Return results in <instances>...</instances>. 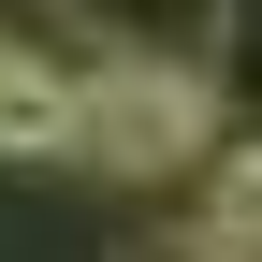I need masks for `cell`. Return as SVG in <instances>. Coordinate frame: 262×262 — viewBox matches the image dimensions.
Returning a JSON list of instances; mask_svg holds the SVG:
<instances>
[{
  "label": "cell",
  "mask_w": 262,
  "mask_h": 262,
  "mask_svg": "<svg viewBox=\"0 0 262 262\" xmlns=\"http://www.w3.org/2000/svg\"><path fill=\"white\" fill-rule=\"evenodd\" d=\"M204 102H219V131H262V0H219V44H204Z\"/></svg>",
  "instance_id": "obj_4"
},
{
  "label": "cell",
  "mask_w": 262,
  "mask_h": 262,
  "mask_svg": "<svg viewBox=\"0 0 262 262\" xmlns=\"http://www.w3.org/2000/svg\"><path fill=\"white\" fill-rule=\"evenodd\" d=\"M204 262H262V131H233V146L204 160V233H189Z\"/></svg>",
  "instance_id": "obj_3"
},
{
  "label": "cell",
  "mask_w": 262,
  "mask_h": 262,
  "mask_svg": "<svg viewBox=\"0 0 262 262\" xmlns=\"http://www.w3.org/2000/svg\"><path fill=\"white\" fill-rule=\"evenodd\" d=\"M0 160H88V58L0 44Z\"/></svg>",
  "instance_id": "obj_2"
},
{
  "label": "cell",
  "mask_w": 262,
  "mask_h": 262,
  "mask_svg": "<svg viewBox=\"0 0 262 262\" xmlns=\"http://www.w3.org/2000/svg\"><path fill=\"white\" fill-rule=\"evenodd\" d=\"M233 131H219L204 73H175V58H117V73H88V160L102 175H189V160H219Z\"/></svg>",
  "instance_id": "obj_1"
}]
</instances>
